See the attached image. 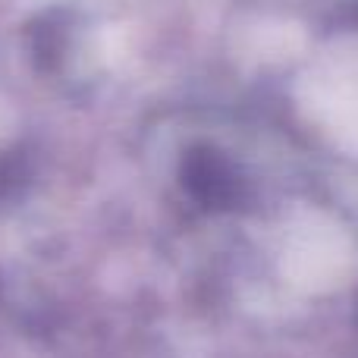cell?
Returning a JSON list of instances; mask_svg holds the SVG:
<instances>
[{"mask_svg":"<svg viewBox=\"0 0 358 358\" xmlns=\"http://www.w3.org/2000/svg\"><path fill=\"white\" fill-rule=\"evenodd\" d=\"M31 3H44V0H31Z\"/></svg>","mask_w":358,"mask_h":358,"instance_id":"obj_1","label":"cell"}]
</instances>
